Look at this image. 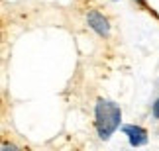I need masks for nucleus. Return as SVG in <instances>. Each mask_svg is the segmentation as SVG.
I'll list each match as a JSON object with an SVG mask.
<instances>
[{"label":"nucleus","instance_id":"obj_1","mask_svg":"<svg viewBox=\"0 0 159 151\" xmlns=\"http://www.w3.org/2000/svg\"><path fill=\"white\" fill-rule=\"evenodd\" d=\"M94 118H96L94 126H96V131H98V137L106 141L108 137L120 128L122 108L116 104L114 100L100 98L96 102V108H94Z\"/></svg>","mask_w":159,"mask_h":151},{"label":"nucleus","instance_id":"obj_2","mask_svg":"<svg viewBox=\"0 0 159 151\" xmlns=\"http://www.w3.org/2000/svg\"><path fill=\"white\" fill-rule=\"evenodd\" d=\"M122 131L124 135H128V141H130L132 147H142L149 141L148 137V130L142 128V126H136V124H126L122 126Z\"/></svg>","mask_w":159,"mask_h":151},{"label":"nucleus","instance_id":"obj_3","mask_svg":"<svg viewBox=\"0 0 159 151\" xmlns=\"http://www.w3.org/2000/svg\"><path fill=\"white\" fill-rule=\"evenodd\" d=\"M87 22H89L90 29H94V32L98 33V35H102V38H108V33H110V24H108V20L100 14L98 10H89Z\"/></svg>","mask_w":159,"mask_h":151},{"label":"nucleus","instance_id":"obj_4","mask_svg":"<svg viewBox=\"0 0 159 151\" xmlns=\"http://www.w3.org/2000/svg\"><path fill=\"white\" fill-rule=\"evenodd\" d=\"M151 114H153L155 120H159V98L153 102V106H151Z\"/></svg>","mask_w":159,"mask_h":151},{"label":"nucleus","instance_id":"obj_5","mask_svg":"<svg viewBox=\"0 0 159 151\" xmlns=\"http://www.w3.org/2000/svg\"><path fill=\"white\" fill-rule=\"evenodd\" d=\"M134 2H136V4H139V6H142V8H143V10H148V12H151V14H153V16H155V12H153V10H151V8H149V6H148V2H145V0H134Z\"/></svg>","mask_w":159,"mask_h":151}]
</instances>
